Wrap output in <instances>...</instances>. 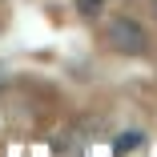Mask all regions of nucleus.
I'll return each mask as SVG.
<instances>
[{"label": "nucleus", "mask_w": 157, "mask_h": 157, "mask_svg": "<svg viewBox=\"0 0 157 157\" xmlns=\"http://www.w3.org/2000/svg\"><path fill=\"white\" fill-rule=\"evenodd\" d=\"M105 40L113 52H125V56H141L145 52V33L133 16H113L105 24Z\"/></svg>", "instance_id": "f257e3e1"}, {"label": "nucleus", "mask_w": 157, "mask_h": 157, "mask_svg": "<svg viewBox=\"0 0 157 157\" xmlns=\"http://www.w3.org/2000/svg\"><path fill=\"white\" fill-rule=\"evenodd\" d=\"M101 4H105V0H77V8H81V16H89V20H93V16L101 12Z\"/></svg>", "instance_id": "7ed1b4c3"}, {"label": "nucleus", "mask_w": 157, "mask_h": 157, "mask_svg": "<svg viewBox=\"0 0 157 157\" xmlns=\"http://www.w3.org/2000/svg\"><path fill=\"white\" fill-rule=\"evenodd\" d=\"M133 145H141V133H121V137L113 141V149H117V153H129Z\"/></svg>", "instance_id": "f03ea898"}]
</instances>
